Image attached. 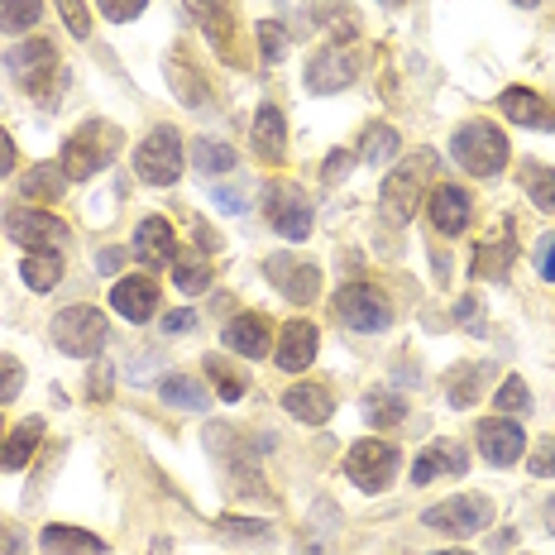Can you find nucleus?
<instances>
[{
  "mask_svg": "<svg viewBox=\"0 0 555 555\" xmlns=\"http://www.w3.org/2000/svg\"><path fill=\"white\" fill-rule=\"evenodd\" d=\"M431 172H436V154L431 149H416L402 164H392V172L384 178V221L392 225H408L416 216V206L426 202V188H431Z\"/></svg>",
  "mask_w": 555,
  "mask_h": 555,
  "instance_id": "obj_1",
  "label": "nucleus"
},
{
  "mask_svg": "<svg viewBox=\"0 0 555 555\" xmlns=\"http://www.w3.org/2000/svg\"><path fill=\"white\" fill-rule=\"evenodd\" d=\"M450 154H455V164L474 172V178H499L507 168V134L489 120H469L450 139Z\"/></svg>",
  "mask_w": 555,
  "mask_h": 555,
  "instance_id": "obj_2",
  "label": "nucleus"
},
{
  "mask_svg": "<svg viewBox=\"0 0 555 555\" xmlns=\"http://www.w3.org/2000/svg\"><path fill=\"white\" fill-rule=\"evenodd\" d=\"M115 154H120V130L106 125V120H91L87 130H77L63 144V158H57V164L67 168V178H82L87 182V178H96V172L106 168Z\"/></svg>",
  "mask_w": 555,
  "mask_h": 555,
  "instance_id": "obj_3",
  "label": "nucleus"
},
{
  "mask_svg": "<svg viewBox=\"0 0 555 555\" xmlns=\"http://www.w3.org/2000/svg\"><path fill=\"white\" fill-rule=\"evenodd\" d=\"M134 172L149 188H172L182 178V139L172 125H154L134 149Z\"/></svg>",
  "mask_w": 555,
  "mask_h": 555,
  "instance_id": "obj_4",
  "label": "nucleus"
},
{
  "mask_svg": "<svg viewBox=\"0 0 555 555\" xmlns=\"http://www.w3.org/2000/svg\"><path fill=\"white\" fill-rule=\"evenodd\" d=\"M53 345L63 354H73V360H91V354H101V345H106V317H101L96 307H67L53 317Z\"/></svg>",
  "mask_w": 555,
  "mask_h": 555,
  "instance_id": "obj_5",
  "label": "nucleus"
},
{
  "mask_svg": "<svg viewBox=\"0 0 555 555\" xmlns=\"http://www.w3.org/2000/svg\"><path fill=\"white\" fill-rule=\"evenodd\" d=\"M422 522L431 531H441V537H474V531H483L493 522V503L483 493H455V499L426 507Z\"/></svg>",
  "mask_w": 555,
  "mask_h": 555,
  "instance_id": "obj_6",
  "label": "nucleus"
},
{
  "mask_svg": "<svg viewBox=\"0 0 555 555\" xmlns=\"http://www.w3.org/2000/svg\"><path fill=\"white\" fill-rule=\"evenodd\" d=\"M354 73H360V43H354V39H331L326 49H317V57H311L307 82H311V91L331 96V91L350 87Z\"/></svg>",
  "mask_w": 555,
  "mask_h": 555,
  "instance_id": "obj_7",
  "label": "nucleus"
},
{
  "mask_svg": "<svg viewBox=\"0 0 555 555\" xmlns=\"http://www.w3.org/2000/svg\"><path fill=\"white\" fill-rule=\"evenodd\" d=\"M263 273H269V283L297 307L317 302V293H321L317 259H302V254H269V259H263Z\"/></svg>",
  "mask_w": 555,
  "mask_h": 555,
  "instance_id": "obj_8",
  "label": "nucleus"
},
{
  "mask_svg": "<svg viewBox=\"0 0 555 555\" xmlns=\"http://www.w3.org/2000/svg\"><path fill=\"white\" fill-rule=\"evenodd\" d=\"M335 317H340L345 326H354V331L392 326V307H388V297L378 293L374 283H345L340 293H335Z\"/></svg>",
  "mask_w": 555,
  "mask_h": 555,
  "instance_id": "obj_9",
  "label": "nucleus"
},
{
  "mask_svg": "<svg viewBox=\"0 0 555 555\" xmlns=\"http://www.w3.org/2000/svg\"><path fill=\"white\" fill-rule=\"evenodd\" d=\"M345 474H350L354 489L364 493H384L392 483V474H398V446L388 441H360L345 455Z\"/></svg>",
  "mask_w": 555,
  "mask_h": 555,
  "instance_id": "obj_10",
  "label": "nucleus"
},
{
  "mask_svg": "<svg viewBox=\"0 0 555 555\" xmlns=\"http://www.w3.org/2000/svg\"><path fill=\"white\" fill-rule=\"evenodd\" d=\"M263 196H269L263 211H269V225L278 230V235L283 240H307L311 235V202L297 182H269Z\"/></svg>",
  "mask_w": 555,
  "mask_h": 555,
  "instance_id": "obj_11",
  "label": "nucleus"
},
{
  "mask_svg": "<svg viewBox=\"0 0 555 555\" xmlns=\"http://www.w3.org/2000/svg\"><path fill=\"white\" fill-rule=\"evenodd\" d=\"M192 10V20L202 25V34L211 39V49L225 63H245L240 57V39H235V0H182Z\"/></svg>",
  "mask_w": 555,
  "mask_h": 555,
  "instance_id": "obj_12",
  "label": "nucleus"
},
{
  "mask_svg": "<svg viewBox=\"0 0 555 555\" xmlns=\"http://www.w3.org/2000/svg\"><path fill=\"white\" fill-rule=\"evenodd\" d=\"M474 441H479V455L489 460V465H517L527 450V431L517 426V416H489V422L474 426Z\"/></svg>",
  "mask_w": 555,
  "mask_h": 555,
  "instance_id": "obj_13",
  "label": "nucleus"
},
{
  "mask_svg": "<svg viewBox=\"0 0 555 555\" xmlns=\"http://www.w3.org/2000/svg\"><path fill=\"white\" fill-rule=\"evenodd\" d=\"M5 230L15 245L25 249H53L67 240V225L57 221L49 211H34V206H15V211H5Z\"/></svg>",
  "mask_w": 555,
  "mask_h": 555,
  "instance_id": "obj_14",
  "label": "nucleus"
},
{
  "mask_svg": "<svg viewBox=\"0 0 555 555\" xmlns=\"http://www.w3.org/2000/svg\"><path fill=\"white\" fill-rule=\"evenodd\" d=\"M5 67L20 77L29 91H43V82H49V73L57 67V53L49 39H34V43H20V49L5 53Z\"/></svg>",
  "mask_w": 555,
  "mask_h": 555,
  "instance_id": "obj_15",
  "label": "nucleus"
},
{
  "mask_svg": "<svg viewBox=\"0 0 555 555\" xmlns=\"http://www.w3.org/2000/svg\"><path fill=\"white\" fill-rule=\"evenodd\" d=\"M134 254L149 263V269H172L178 259V240H172V225L164 216H144L134 230Z\"/></svg>",
  "mask_w": 555,
  "mask_h": 555,
  "instance_id": "obj_16",
  "label": "nucleus"
},
{
  "mask_svg": "<svg viewBox=\"0 0 555 555\" xmlns=\"http://www.w3.org/2000/svg\"><path fill=\"white\" fill-rule=\"evenodd\" d=\"M499 106L513 125H527V130H555V106L546 96H537L531 87H507L499 96Z\"/></svg>",
  "mask_w": 555,
  "mask_h": 555,
  "instance_id": "obj_17",
  "label": "nucleus"
},
{
  "mask_svg": "<svg viewBox=\"0 0 555 555\" xmlns=\"http://www.w3.org/2000/svg\"><path fill=\"white\" fill-rule=\"evenodd\" d=\"M317 345H321V335L311 321H287L283 335H278V369H287V374H302V369L317 360Z\"/></svg>",
  "mask_w": 555,
  "mask_h": 555,
  "instance_id": "obj_18",
  "label": "nucleus"
},
{
  "mask_svg": "<svg viewBox=\"0 0 555 555\" xmlns=\"http://www.w3.org/2000/svg\"><path fill=\"white\" fill-rule=\"evenodd\" d=\"M517 259V245H513V221H499V230H493L489 240H479V249H474L469 259V273L474 278H503L507 269H513Z\"/></svg>",
  "mask_w": 555,
  "mask_h": 555,
  "instance_id": "obj_19",
  "label": "nucleus"
},
{
  "mask_svg": "<svg viewBox=\"0 0 555 555\" xmlns=\"http://www.w3.org/2000/svg\"><path fill=\"white\" fill-rule=\"evenodd\" d=\"M111 307L120 311L125 321L144 326V321L154 317V307H158V283L154 278H125V283L111 287Z\"/></svg>",
  "mask_w": 555,
  "mask_h": 555,
  "instance_id": "obj_20",
  "label": "nucleus"
},
{
  "mask_svg": "<svg viewBox=\"0 0 555 555\" xmlns=\"http://www.w3.org/2000/svg\"><path fill=\"white\" fill-rule=\"evenodd\" d=\"M465 469H469L465 446H455V441H436V446H426L422 455H416L412 483H431V479H446V474H465Z\"/></svg>",
  "mask_w": 555,
  "mask_h": 555,
  "instance_id": "obj_21",
  "label": "nucleus"
},
{
  "mask_svg": "<svg viewBox=\"0 0 555 555\" xmlns=\"http://www.w3.org/2000/svg\"><path fill=\"white\" fill-rule=\"evenodd\" d=\"M431 225L441 230V235H460V230L469 225V192L455 188V182H441V188H431Z\"/></svg>",
  "mask_w": 555,
  "mask_h": 555,
  "instance_id": "obj_22",
  "label": "nucleus"
},
{
  "mask_svg": "<svg viewBox=\"0 0 555 555\" xmlns=\"http://www.w3.org/2000/svg\"><path fill=\"white\" fill-rule=\"evenodd\" d=\"M225 345L240 354V360H263L269 345H273V331H269V321H263L259 311H245L240 321H230L225 326Z\"/></svg>",
  "mask_w": 555,
  "mask_h": 555,
  "instance_id": "obj_23",
  "label": "nucleus"
},
{
  "mask_svg": "<svg viewBox=\"0 0 555 555\" xmlns=\"http://www.w3.org/2000/svg\"><path fill=\"white\" fill-rule=\"evenodd\" d=\"M254 154L263 158V164H283L287 154V115L273 106H259V115H254Z\"/></svg>",
  "mask_w": 555,
  "mask_h": 555,
  "instance_id": "obj_24",
  "label": "nucleus"
},
{
  "mask_svg": "<svg viewBox=\"0 0 555 555\" xmlns=\"http://www.w3.org/2000/svg\"><path fill=\"white\" fill-rule=\"evenodd\" d=\"M283 408L297 416V422H307V426H321V422H331V412H335V398H331V388H321V384H293L283 392Z\"/></svg>",
  "mask_w": 555,
  "mask_h": 555,
  "instance_id": "obj_25",
  "label": "nucleus"
},
{
  "mask_svg": "<svg viewBox=\"0 0 555 555\" xmlns=\"http://www.w3.org/2000/svg\"><path fill=\"white\" fill-rule=\"evenodd\" d=\"M168 82H172V96L182 101V106H206V101H211V91H206V77L202 73H192V53L182 49H172V57H168Z\"/></svg>",
  "mask_w": 555,
  "mask_h": 555,
  "instance_id": "obj_26",
  "label": "nucleus"
},
{
  "mask_svg": "<svg viewBox=\"0 0 555 555\" xmlns=\"http://www.w3.org/2000/svg\"><path fill=\"white\" fill-rule=\"evenodd\" d=\"M43 551L49 555H106V541L77 527H43Z\"/></svg>",
  "mask_w": 555,
  "mask_h": 555,
  "instance_id": "obj_27",
  "label": "nucleus"
},
{
  "mask_svg": "<svg viewBox=\"0 0 555 555\" xmlns=\"http://www.w3.org/2000/svg\"><path fill=\"white\" fill-rule=\"evenodd\" d=\"M25 196L29 202H57L63 196V188H67V168L63 164H39V168H29L25 172Z\"/></svg>",
  "mask_w": 555,
  "mask_h": 555,
  "instance_id": "obj_28",
  "label": "nucleus"
},
{
  "mask_svg": "<svg viewBox=\"0 0 555 555\" xmlns=\"http://www.w3.org/2000/svg\"><path fill=\"white\" fill-rule=\"evenodd\" d=\"M402 149V139L392 125H369V130L360 134V164H374V168H384L392 164V154Z\"/></svg>",
  "mask_w": 555,
  "mask_h": 555,
  "instance_id": "obj_29",
  "label": "nucleus"
},
{
  "mask_svg": "<svg viewBox=\"0 0 555 555\" xmlns=\"http://www.w3.org/2000/svg\"><path fill=\"white\" fill-rule=\"evenodd\" d=\"M235 164H240L235 149L221 144V139H196L192 144V168L206 172V178H221V172H230Z\"/></svg>",
  "mask_w": 555,
  "mask_h": 555,
  "instance_id": "obj_30",
  "label": "nucleus"
},
{
  "mask_svg": "<svg viewBox=\"0 0 555 555\" xmlns=\"http://www.w3.org/2000/svg\"><path fill=\"white\" fill-rule=\"evenodd\" d=\"M39 436H43V422H39V416H29V422H20L15 431H10V446L0 450V460H5V469H25V465H29V455H34V446H39Z\"/></svg>",
  "mask_w": 555,
  "mask_h": 555,
  "instance_id": "obj_31",
  "label": "nucleus"
},
{
  "mask_svg": "<svg viewBox=\"0 0 555 555\" xmlns=\"http://www.w3.org/2000/svg\"><path fill=\"white\" fill-rule=\"evenodd\" d=\"M20 273H25V283L34 287V293H53V287L63 283V259H57L53 249H39V254H29Z\"/></svg>",
  "mask_w": 555,
  "mask_h": 555,
  "instance_id": "obj_32",
  "label": "nucleus"
},
{
  "mask_svg": "<svg viewBox=\"0 0 555 555\" xmlns=\"http://www.w3.org/2000/svg\"><path fill=\"white\" fill-rule=\"evenodd\" d=\"M158 392H164L168 408H182V412H202L206 408V388L196 384V378H188V374H168L164 384H158Z\"/></svg>",
  "mask_w": 555,
  "mask_h": 555,
  "instance_id": "obj_33",
  "label": "nucleus"
},
{
  "mask_svg": "<svg viewBox=\"0 0 555 555\" xmlns=\"http://www.w3.org/2000/svg\"><path fill=\"white\" fill-rule=\"evenodd\" d=\"M206 374H211V388L221 392L225 402H240V398H245V392H249V378L240 374V369L230 364L225 354H211V360H206Z\"/></svg>",
  "mask_w": 555,
  "mask_h": 555,
  "instance_id": "obj_34",
  "label": "nucleus"
},
{
  "mask_svg": "<svg viewBox=\"0 0 555 555\" xmlns=\"http://www.w3.org/2000/svg\"><path fill=\"white\" fill-rule=\"evenodd\" d=\"M402 416H408V402H402L398 392H369L364 398V422L378 426V431H384V426H398Z\"/></svg>",
  "mask_w": 555,
  "mask_h": 555,
  "instance_id": "obj_35",
  "label": "nucleus"
},
{
  "mask_svg": "<svg viewBox=\"0 0 555 555\" xmlns=\"http://www.w3.org/2000/svg\"><path fill=\"white\" fill-rule=\"evenodd\" d=\"M522 192L531 196V206H541V211H555V168L527 164L522 168Z\"/></svg>",
  "mask_w": 555,
  "mask_h": 555,
  "instance_id": "obj_36",
  "label": "nucleus"
},
{
  "mask_svg": "<svg viewBox=\"0 0 555 555\" xmlns=\"http://www.w3.org/2000/svg\"><path fill=\"white\" fill-rule=\"evenodd\" d=\"M172 278H178L182 293L196 297V293H206V287H211V263L196 259V254H178V259H172Z\"/></svg>",
  "mask_w": 555,
  "mask_h": 555,
  "instance_id": "obj_37",
  "label": "nucleus"
},
{
  "mask_svg": "<svg viewBox=\"0 0 555 555\" xmlns=\"http://www.w3.org/2000/svg\"><path fill=\"white\" fill-rule=\"evenodd\" d=\"M43 0H0V29L5 34H25L39 25Z\"/></svg>",
  "mask_w": 555,
  "mask_h": 555,
  "instance_id": "obj_38",
  "label": "nucleus"
},
{
  "mask_svg": "<svg viewBox=\"0 0 555 555\" xmlns=\"http://www.w3.org/2000/svg\"><path fill=\"white\" fill-rule=\"evenodd\" d=\"M493 408H499V416H522L531 408V392L522 378H503V384L493 388Z\"/></svg>",
  "mask_w": 555,
  "mask_h": 555,
  "instance_id": "obj_39",
  "label": "nucleus"
},
{
  "mask_svg": "<svg viewBox=\"0 0 555 555\" xmlns=\"http://www.w3.org/2000/svg\"><path fill=\"white\" fill-rule=\"evenodd\" d=\"M483 378H489V369H483V364L460 369V374L450 378V402H455V408H469V402L479 398V384H483Z\"/></svg>",
  "mask_w": 555,
  "mask_h": 555,
  "instance_id": "obj_40",
  "label": "nucleus"
},
{
  "mask_svg": "<svg viewBox=\"0 0 555 555\" xmlns=\"http://www.w3.org/2000/svg\"><path fill=\"white\" fill-rule=\"evenodd\" d=\"M20 388H25V364L15 354H0V402L20 398Z\"/></svg>",
  "mask_w": 555,
  "mask_h": 555,
  "instance_id": "obj_41",
  "label": "nucleus"
},
{
  "mask_svg": "<svg viewBox=\"0 0 555 555\" xmlns=\"http://www.w3.org/2000/svg\"><path fill=\"white\" fill-rule=\"evenodd\" d=\"M259 43H263V63H283L287 57V29H278L273 20L259 25Z\"/></svg>",
  "mask_w": 555,
  "mask_h": 555,
  "instance_id": "obj_42",
  "label": "nucleus"
},
{
  "mask_svg": "<svg viewBox=\"0 0 555 555\" xmlns=\"http://www.w3.org/2000/svg\"><path fill=\"white\" fill-rule=\"evenodd\" d=\"M57 10H63V20H67V34H73V39H87V34H91V20H87V5H82V0H57Z\"/></svg>",
  "mask_w": 555,
  "mask_h": 555,
  "instance_id": "obj_43",
  "label": "nucleus"
},
{
  "mask_svg": "<svg viewBox=\"0 0 555 555\" xmlns=\"http://www.w3.org/2000/svg\"><path fill=\"white\" fill-rule=\"evenodd\" d=\"M531 474L537 479H555V436H546V441L531 450Z\"/></svg>",
  "mask_w": 555,
  "mask_h": 555,
  "instance_id": "obj_44",
  "label": "nucleus"
},
{
  "mask_svg": "<svg viewBox=\"0 0 555 555\" xmlns=\"http://www.w3.org/2000/svg\"><path fill=\"white\" fill-rule=\"evenodd\" d=\"M225 537H269V522H249V517H221Z\"/></svg>",
  "mask_w": 555,
  "mask_h": 555,
  "instance_id": "obj_45",
  "label": "nucleus"
},
{
  "mask_svg": "<svg viewBox=\"0 0 555 555\" xmlns=\"http://www.w3.org/2000/svg\"><path fill=\"white\" fill-rule=\"evenodd\" d=\"M101 10H106V20H134L139 10L149 5V0H96Z\"/></svg>",
  "mask_w": 555,
  "mask_h": 555,
  "instance_id": "obj_46",
  "label": "nucleus"
},
{
  "mask_svg": "<svg viewBox=\"0 0 555 555\" xmlns=\"http://www.w3.org/2000/svg\"><path fill=\"white\" fill-rule=\"evenodd\" d=\"M455 317H460V326H469L474 335H479V331H483V321H479V317H483V307H479V302H474V297H465V302H460V307H455Z\"/></svg>",
  "mask_w": 555,
  "mask_h": 555,
  "instance_id": "obj_47",
  "label": "nucleus"
},
{
  "mask_svg": "<svg viewBox=\"0 0 555 555\" xmlns=\"http://www.w3.org/2000/svg\"><path fill=\"white\" fill-rule=\"evenodd\" d=\"M25 527H0V555H20L25 551Z\"/></svg>",
  "mask_w": 555,
  "mask_h": 555,
  "instance_id": "obj_48",
  "label": "nucleus"
},
{
  "mask_svg": "<svg viewBox=\"0 0 555 555\" xmlns=\"http://www.w3.org/2000/svg\"><path fill=\"white\" fill-rule=\"evenodd\" d=\"M537 269H541V278H546V283H555V235H546V240H541Z\"/></svg>",
  "mask_w": 555,
  "mask_h": 555,
  "instance_id": "obj_49",
  "label": "nucleus"
},
{
  "mask_svg": "<svg viewBox=\"0 0 555 555\" xmlns=\"http://www.w3.org/2000/svg\"><path fill=\"white\" fill-rule=\"evenodd\" d=\"M345 168H350V154H345V149H335V154L326 158V182H340Z\"/></svg>",
  "mask_w": 555,
  "mask_h": 555,
  "instance_id": "obj_50",
  "label": "nucleus"
},
{
  "mask_svg": "<svg viewBox=\"0 0 555 555\" xmlns=\"http://www.w3.org/2000/svg\"><path fill=\"white\" fill-rule=\"evenodd\" d=\"M91 398H96V402L111 398V369H106V364H96V378H91Z\"/></svg>",
  "mask_w": 555,
  "mask_h": 555,
  "instance_id": "obj_51",
  "label": "nucleus"
},
{
  "mask_svg": "<svg viewBox=\"0 0 555 555\" xmlns=\"http://www.w3.org/2000/svg\"><path fill=\"white\" fill-rule=\"evenodd\" d=\"M192 326H196L192 311H168V317H164V331H172V335H178V331H192Z\"/></svg>",
  "mask_w": 555,
  "mask_h": 555,
  "instance_id": "obj_52",
  "label": "nucleus"
},
{
  "mask_svg": "<svg viewBox=\"0 0 555 555\" xmlns=\"http://www.w3.org/2000/svg\"><path fill=\"white\" fill-rule=\"evenodd\" d=\"M15 168V144H10V134L0 130V178H5V172Z\"/></svg>",
  "mask_w": 555,
  "mask_h": 555,
  "instance_id": "obj_53",
  "label": "nucleus"
},
{
  "mask_svg": "<svg viewBox=\"0 0 555 555\" xmlns=\"http://www.w3.org/2000/svg\"><path fill=\"white\" fill-rule=\"evenodd\" d=\"M221 240H216V230L211 225H196V249H216Z\"/></svg>",
  "mask_w": 555,
  "mask_h": 555,
  "instance_id": "obj_54",
  "label": "nucleus"
},
{
  "mask_svg": "<svg viewBox=\"0 0 555 555\" xmlns=\"http://www.w3.org/2000/svg\"><path fill=\"white\" fill-rule=\"evenodd\" d=\"M216 202H221V206H225V211H240V206H245V202H240V196H235V192H216Z\"/></svg>",
  "mask_w": 555,
  "mask_h": 555,
  "instance_id": "obj_55",
  "label": "nucleus"
},
{
  "mask_svg": "<svg viewBox=\"0 0 555 555\" xmlns=\"http://www.w3.org/2000/svg\"><path fill=\"white\" fill-rule=\"evenodd\" d=\"M517 541V531H499V537H493V551H507Z\"/></svg>",
  "mask_w": 555,
  "mask_h": 555,
  "instance_id": "obj_56",
  "label": "nucleus"
},
{
  "mask_svg": "<svg viewBox=\"0 0 555 555\" xmlns=\"http://www.w3.org/2000/svg\"><path fill=\"white\" fill-rule=\"evenodd\" d=\"M101 269L115 273V269H120V254H115V249H111V254H101Z\"/></svg>",
  "mask_w": 555,
  "mask_h": 555,
  "instance_id": "obj_57",
  "label": "nucleus"
},
{
  "mask_svg": "<svg viewBox=\"0 0 555 555\" xmlns=\"http://www.w3.org/2000/svg\"><path fill=\"white\" fill-rule=\"evenodd\" d=\"M546 507H551V517H546V527H551V531H555V499H551V503H546Z\"/></svg>",
  "mask_w": 555,
  "mask_h": 555,
  "instance_id": "obj_58",
  "label": "nucleus"
},
{
  "mask_svg": "<svg viewBox=\"0 0 555 555\" xmlns=\"http://www.w3.org/2000/svg\"><path fill=\"white\" fill-rule=\"evenodd\" d=\"M441 555H469V551H441Z\"/></svg>",
  "mask_w": 555,
  "mask_h": 555,
  "instance_id": "obj_59",
  "label": "nucleus"
},
{
  "mask_svg": "<svg viewBox=\"0 0 555 555\" xmlns=\"http://www.w3.org/2000/svg\"><path fill=\"white\" fill-rule=\"evenodd\" d=\"M517 5H537V0H517Z\"/></svg>",
  "mask_w": 555,
  "mask_h": 555,
  "instance_id": "obj_60",
  "label": "nucleus"
},
{
  "mask_svg": "<svg viewBox=\"0 0 555 555\" xmlns=\"http://www.w3.org/2000/svg\"><path fill=\"white\" fill-rule=\"evenodd\" d=\"M384 5H402V0H384Z\"/></svg>",
  "mask_w": 555,
  "mask_h": 555,
  "instance_id": "obj_61",
  "label": "nucleus"
}]
</instances>
